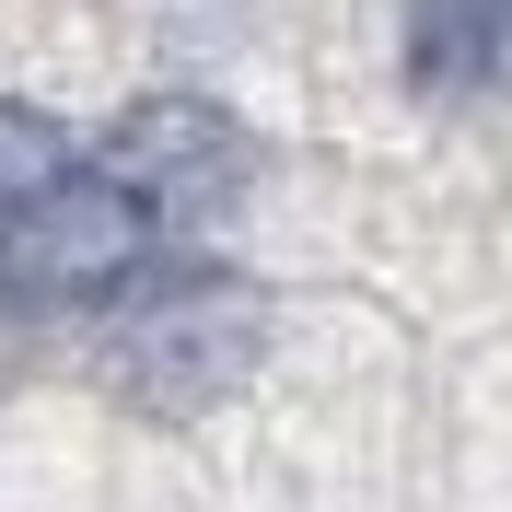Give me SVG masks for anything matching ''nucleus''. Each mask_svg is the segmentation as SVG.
I'll list each match as a JSON object with an SVG mask.
<instances>
[{
	"mask_svg": "<svg viewBox=\"0 0 512 512\" xmlns=\"http://www.w3.org/2000/svg\"><path fill=\"white\" fill-rule=\"evenodd\" d=\"M152 256H163V222L140 210V187L105 175V163H59V175L0 222V291H12L24 315H82V303L128 291Z\"/></svg>",
	"mask_w": 512,
	"mask_h": 512,
	"instance_id": "nucleus-2",
	"label": "nucleus"
},
{
	"mask_svg": "<svg viewBox=\"0 0 512 512\" xmlns=\"http://www.w3.org/2000/svg\"><path fill=\"white\" fill-rule=\"evenodd\" d=\"M94 163L140 187V210H152L163 233H198V222H222L233 187H245V128H233L222 105H198V94H152V105L117 117V140H105Z\"/></svg>",
	"mask_w": 512,
	"mask_h": 512,
	"instance_id": "nucleus-3",
	"label": "nucleus"
},
{
	"mask_svg": "<svg viewBox=\"0 0 512 512\" xmlns=\"http://www.w3.org/2000/svg\"><path fill=\"white\" fill-rule=\"evenodd\" d=\"M408 82L419 94H512V0H419Z\"/></svg>",
	"mask_w": 512,
	"mask_h": 512,
	"instance_id": "nucleus-4",
	"label": "nucleus"
},
{
	"mask_svg": "<svg viewBox=\"0 0 512 512\" xmlns=\"http://www.w3.org/2000/svg\"><path fill=\"white\" fill-rule=\"evenodd\" d=\"M59 128L35 117V105H0V222H12V210H24L35 187H47V175H59Z\"/></svg>",
	"mask_w": 512,
	"mask_h": 512,
	"instance_id": "nucleus-5",
	"label": "nucleus"
},
{
	"mask_svg": "<svg viewBox=\"0 0 512 512\" xmlns=\"http://www.w3.org/2000/svg\"><path fill=\"white\" fill-rule=\"evenodd\" d=\"M268 291L222 256H152L128 291H105V384L152 419H198L256 373Z\"/></svg>",
	"mask_w": 512,
	"mask_h": 512,
	"instance_id": "nucleus-1",
	"label": "nucleus"
}]
</instances>
